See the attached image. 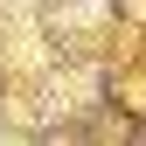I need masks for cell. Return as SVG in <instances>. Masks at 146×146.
<instances>
[]
</instances>
